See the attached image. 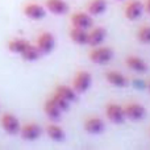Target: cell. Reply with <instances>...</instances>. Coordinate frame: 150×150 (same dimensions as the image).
Instances as JSON below:
<instances>
[{"label":"cell","instance_id":"obj_11","mask_svg":"<svg viewBox=\"0 0 150 150\" xmlns=\"http://www.w3.org/2000/svg\"><path fill=\"white\" fill-rule=\"evenodd\" d=\"M84 130L90 134H100V133L104 132L105 129V124L104 121L98 116H91V117H87L84 120Z\"/></svg>","mask_w":150,"mask_h":150},{"label":"cell","instance_id":"obj_25","mask_svg":"<svg viewBox=\"0 0 150 150\" xmlns=\"http://www.w3.org/2000/svg\"><path fill=\"white\" fill-rule=\"evenodd\" d=\"M144 11L148 15H150V0H145V3H144Z\"/></svg>","mask_w":150,"mask_h":150},{"label":"cell","instance_id":"obj_14","mask_svg":"<svg viewBox=\"0 0 150 150\" xmlns=\"http://www.w3.org/2000/svg\"><path fill=\"white\" fill-rule=\"evenodd\" d=\"M105 80L109 83L111 86L117 88H125L128 86V78L124 74H121L120 71L116 70H111L105 73Z\"/></svg>","mask_w":150,"mask_h":150},{"label":"cell","instance_id":"obj_8","mask_svg":"<svg viewBox=\"0 0 150 150\" xmlns=\"http://www.w3.org/2000/svg\"><path fill=\"white\" fill-rule=\"evenodd\" d=\"M47 11L45 8V5H41L38 3H28L24 5V15L30 20H42L46 16Z\"/></svg>","mask_w":150,"mask_h":150},{"label":"cell","instance_id":"obj_7","mask_svg":"<svg viewBox=\"0 0 150 150\" xmlns=\"http://www.w3.org/2000/svg\"><path fill=\"white\" fill-rule=\"evenodd\" d=\"M144 13V3L140 0H129L125 4L124 16L130 21H136L142 16Z\"/></svg>","mask_w":150,"mask_h":150},{"label":"cell","instance_id":"obj_12","mask_svg":"<svg viewBox=\"0 0 150 150\" xmlns=\"http://www.w3.org/2000/svg\"><path fill=\"white\" fill-rule=\"evenodd\" d=\"M45 8L47 12L53 13L55 16L66 15L70 9L66 0H45Z\"/></svg>","mask_w":150,"mask_h":150},{"label":"cell","instance_id":"obj_13","mask_svg":"<svg viewBox=\"0 0 150 150\" xmlns=\"http://www.w3.org/2000/svg\"><path fill=\"white\" fill-rule=\"evenodd\" d=\"M107 37V30L103 26H98V28H93L88 32V40H87V45L91 47L99 46L104 42Z\"/></svg>","mask_w":150,"mask_h":150},{"label":"cell","instance_id":"obj_17","mask_svg":"<svg viewBox=\"0 0 150 150\" xmlns=\"http://www.w3.org/2000/svg\"><path fill=\"white\" fill-rule=\"evenodd\" d=\"M46 134L50 140L55 141V142H63L66 138L65 130L55 122H52V124H49L46 127Z\"/></svg>","mask_w":150,"mask_h":150},{"label":"cell","instance_id":"obj_24","mask_svg":"<svg viewBox=\"0 0 150 150\" xmlns=\"http://www.w3.org/2000/svg\"><path fill=\"white\" fill-rule=\"evenodd\" d=\"M137 38L142 44H150V25H144L138 29Z\"/></svg>","mask_w":150,"mask_h":150},{"label":"cell","instance_id":"obj_10","mask_svg":"<svg viewBox=\"0 0 150 150\" xmlns=\"http://www.w3.org/2000/svg\"><path fill=\"white\" fill-rule=\"evenodd\" d=\"M42 134V129L38 124L36 122H29L21 127L20 129V136L23 140L25 141H34L37 138H40Z\"/></svg>","mask_w":150,"mask_h":150},{"label":"cell","instance_id":"obj_20","mask_svg":"<svg viewBox=\"0 0 150 150\" xmlns=\"http://www.w3.org/2000/svg\"><path fill=\"white\" fill-rule=\"evenodd\" d=\"M41 52L38 50V47L36 46V45H32L29 44L28 46L24 49V52L20 54V57L23 58L24 61H26V62H34V61H38L40 58H41Z\"/></svg>","mask_w":150,"mask_h":150},{"label":"cell","instance_id":"obj_6","mask_svg":"<svg viewBox=\"0 0 150 150\" xmlns=\"http://www.w3.org/2000/svg\"><path fill=\"white\" fill-rule=\"evenodd\" d=\"M124 112L127 120H132V121H141L146 115V109L142 104L140 103H128L124 105Z\"/></svg>","mask_w":150,"mask_h":150},{"label":"cell","instance_id":"obj_19","mask_svg":"<svg viewBox=\"0 0 150 150\" xmlns=\"http://www.w3.org/2000/svg\"><path fill=\"white\" fill-rule=\"evenodd\" d=\"M70 38L74 44L76 45H87V40H88V30L86 29H80V28H75V26H71L70 29Z\"/></svg>","mask_w":150,"mask_h":150},{"label":"cell","instance_id":"obj_9","mask_svg":"<svg viewBox=\"0 0 150 150\" xmlns=\"http://www.w3.org/2000/svg\"><path fill=\"white\" fill-rule=\"evenodd\" d=\"M71 21V26H75V28H80V29H88L92 26L93 20H92V16L88 15L87 12H75L71 15L70 17Z\"/></svg>","mask_w":150,"mask_h":150},{"label":"cell","instance_id":"obj_1","mask_svg":"<svg viewBox=\"0 0 150 150\" xmlns=\"http://www.w3.org/2000/svg\"><path fill=\"white\" fill-rule=\"evenodd\" d=\"M113 49L108 46H95L92 47V50L88 54V58L92 63L96 65H107L108 62H111L113 58Z\"/></svg>","mask_w":150,"mask_h":150},{"label":"cell","instance_id":"obj_18","mask_svg":"<svg viewBox=\"0 0 150 150\" xmlns=\"http://www.w3.org/2000/svg\"><path fill=\"white\" fill-rule=\"evenodd\" d=\"M107 0H90L87 4V13L93 16H101L107 11Z\"/></svg>","mask_w":150,"mask_h":150},{"label":"cell","instance_id":"obj_26","mask_svg":"<svg viewBox=\"0 0 150 150\" xmlns=\"http://www.w3.org/2000/svg\"><path fill=\"white\" fill-rule=\"evenodd\" d=\"M148 90H149V92H150V80H149V83H148Z\"/></svg>","mask_w":150,"mask_h":150},{"label":"cell","instance_id":"obj_3","mask_svg":"<svg viewBox=\"0 0 150 150\" xmlns=\"http://www.w3.org/2000/svg\"><path fill=\"white\" fill-rule=\"evenodd\" d=\"M0 125H1L3 130L11 136H15L20 133L21 124L20 120L15 116L13 113H4L0 117Z\"/></svg>","mask_w":150,"mask_h":150},{"label":"cell","instance_id":"obj_4","mask_svg":"<svg viewBox=\"0 0 150 150\" xmlns=\"http://www.w3.org/2000/svg\"><path fill=\"white\" fill-rule=\"evenodd\" d=\"M105 116L112 124H122L127 120L124 112V107L117 103H109L105 107Z\"/></svg>","mask_w":150,"mask_h":150},{"label":"cell","instance_id":"obj_22","mask_svg":"<svg viewBox=\"0 0 150 150\" xmlns=\"http://www.w3.org/2000/svg\"><path fill=\"white\" fill-rule=\"evenodd\" d=\"M29 44H30V42L26 41V40H24V38H13V40H11V41L8 42L7 47H8V50H9L11 53L20 55L21 53L24 52V49H25Z\"/></svg>","mask_w":150,"mask_h":150},{"label":"cell","instance_id":"obj_5","mask_svg":"<svg viewBox=\"0 0 150 150\" xmlns=\"http://www.w3.org/2000/svg\"><path fill=\"white\" fill-rule=\"evenodd\" d=\"M36 46L38 47V50L41 52L42 55L50 54L55 47V38L50 32H42L38 36L36 41Z\"/></svg>","mask_w":150,"mask_h":150},{"label":"cell","instance_id":"obj_27","mask_svg":"<svg viewBox=\"0 0 150 150\" xmlns=\"http://www.w3.org/2000/svg\"><path fill=\"white\" fill-rule=\"evenodd\" d=\"M119 1H122V0H119Z\"/></svg>","mask_w":150,"mask_h":150},{"label":"cell","instance_id":"obj_23","mask_svg":"<svg viewBox=\"0 0 150 150\" xmlns=\"http://www.w3.org/2000/svg\"><path fill=\"white\" fill-rule=\"evenodd\" d=\"M50 99H52L53 103H54L55 105H57L62 112H67L69 109H70V104H71V103H70L69 100H66L65 98H62L59 93L53 92V95L50 96Z\"/></svg>","mask_w":150,"mask_h":150},{"label":"cell","instance_id":"obj_2","mask_svg":"<svg viewBox=\"0 0 150 150\" xmlns=\"http://www.w3.org/2000/svg\"><path fill=\"white\" fill-rule=\"evenodd\" d=\"M91 84H92V75L86 70H80L75 74L71 87L74 88L78 95H80V93L87 92L90 90Z\"/></svg>","mask_w":150,"mask_h":150},{"label":"cell","instance_id":"obj_16","mask_svg":"<svg viewBox=\"0 0 150 150\" xmlns=\"http://www.w3.org/2000/svg\"><path fill=\"white\" fill-rule=\"evenodd\" d=\"M125 65L128 66V69L138 74H142L148 70V63L137 55H128L125 58Z\"/></svg>","mask_w":150,"mask_h":150},{"label":"cell","instance_id":"obj_21","mask_svg":"<svg viewBox=\"0 0 150 150\" xmlns=\"http://www.w3.org/2000/svg\"><path fill=\"white\" fill-rule=\"evenodd\" d=\"M54 92L59 93L62 98H65L66 100H69L70 103H73V101L76 100V95L78 93L75 92V90L71 86H67V84H58L57 87H55Z\"/></svg>","mask_w":150,"mask_h":150},{"label":"cell","instance_id":"obj_15","mask_svg":"<svg viewBox=\"0 0 150 150\" xmlns=\"http://www.w3.org/2000/svg\"><path fill=\"white\" fill-rule=\"evenodd\" d=\"M44 112L45 115H46V117L50 120V121L53 122H58L61 120V117H62V113L63 112L61 111L59 108H58L57 105H55L54 103H53L52 99H46L44 103Z\"/></svg>","mask_w":150,"mask_h":150}]
</instances>
